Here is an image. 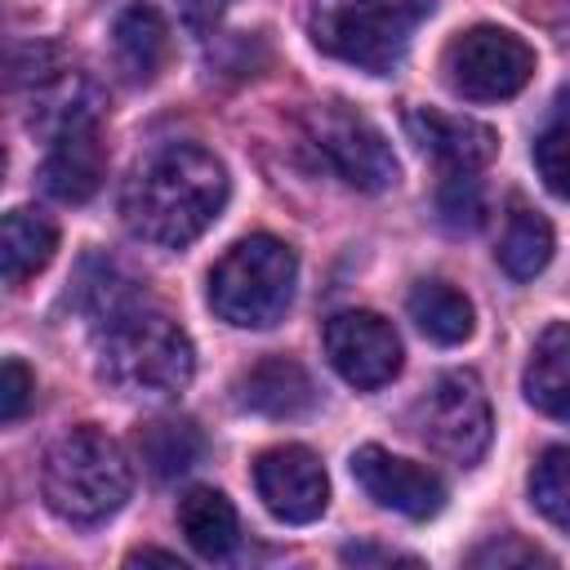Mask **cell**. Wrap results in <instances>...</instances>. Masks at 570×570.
Returning a JSON list of instances; mask_svg holds the SVG:
<instances>
[{
  "mask_svg": "<svg viewBox=\"0 0 570 570\" xmlns=\"http://www.w3.org/2000/svg\"><path fill=\"white\" fill-rule=\"evenodd\" d=\"M227 205V169L196 142L151 147L125 178L120 214L125 227L160 249L191 245Z\"/></svg>",
  "mask_w": 570,
  "mask_h": 570,
  "instance_id": "6da1fadb",
  "label": "cell"
},
{
  "mask_svg": "<svg viewBox=\"0 0 570 570\" xmlns=\"http://www.w3.org/2000/svg\"><path fill=\"white\" fill-rule=\"evenodd\" d=\"M98 374L129 396H178L196 374V347L178 321L134 298L98 321Z\"/></svg>",
  "mask_w": 570,
  "mask_h": 570,
  "instance_id": "7a4b0ae2",
  "label": "cell"
},
{
  "mask_svg": "<svg viewBox=\"0 0 570 570\" xmlns=\"http://www.w3.org/2000/svg\"><path fill=\"white\" fill-rule=\"evenodd\" d=\"M40 490H45V503L62 521L98 525L125 508V499L134 490V472H129L125 450L107 432L85 423L53 441V450L45 454Z\"/></svg>",
  "mask_w": 570,
  "mask_h": 570,
  "instance_id": "3957f363",
  "label": "cell"
},
{
  "mask_svg": "<svg viewBox=\"0 0 570 570\" xmlns=\"http://www.w3.org/2000/svg\"><path fill=\"white\" fill-rule=\"evenodd\" d=\"M436 0H312V45L370 76L396 71Z\"/></svg>",
  "mask_w": 570,
  "mask_h": 570,
  "instance_id": "277c9868",
  "label": "cell"
},
{
  "mask_svg": "<svg viewBox=\"0 0 570 570\" xmlns=\"http://www.w3.org/2000/svg\"><path fill=\"white\" fill-rule=\"evenodd\" d=\"M298 285V258L285 240L258 232L236 240L209 272V307L218 321L236 330H267L276 325Z\"/></svg>",
  "mask_w": 570,
  "mask_h": 570,
  "instance_id": "5b68a950",
  "label": "cell"
},
{
  "mask_svg": "<svg viewBox=\"0 0 570 570\" xmlns=\"http://www.w3.org/2000/svg\"><path fill=\"white\" fill-rule=\"evenodd\" d=\"M445 85L468 102H503L517 98L534 76V49L508 27H472L459 31L441 53Z\"/></svg>",
  "mask_w": 570,
  "mask_h": 570,
  "instance_id": "8992f818",
  "label": "cell"
},
{
  "mask_svg": "<svg viewBox=\"0 0 570 570\" xmlns=\"http://www.w3.org/2000/svg\"><path fill=\"white\" fill-rule=\"evenodd\" d=\"M410 423L414 432L445 459L454 463H476L490 445V401H485V387L472 370H450L441 374L410 410Z\"/></svg>",
  "mask_w": 570,
  "mask_h": 570,
  "instance_id": "52a82bcc",
  "label": "cell"
},
{
  "mask_svg": "<svg viewBox=\"0 0 570 570\" xmlns=\"http://www.w3.org/2000/svg\"><path fill=\"white\" fill-rule=\"evenodd\" d=\"M316 151L330 160V169L352 183L356 191H387L396 183V156L387 138L347 102H325L307 116Z\"/></svg>",
  "mask_w": 570,
  "mask_h": 570,
  "instance_id": "ba28073f",
  "label": "cell"
},
{
  "mask_svg": "<svg viewBox=\"0 0 570 570\" xmlns=\"http://www.w3.org/2000/svg\"><path fill=\"white\" fill-rule=\"evenodd\" d=\"M325 356L343 383H352L356 392H374L396 379L401 338H396L392 321H383L379 312L347 307L325 321Z\"/></svg>",
  "mask_w": 570,
  "mask_h": 570,
  "instance_id": "9c48e42d",
  "label": "cell"
},
{
  "mask_svg": "<svg viewBox=\"0 0 570 570\" xmlns=\"http://www.w3.org/2000/svg\"><path fill=\"white\" fill-rule=\"evenodd\" d=\"M254 490L263 508L285 525H307L330 503V481L307 445H276L254 459Z\"/></svg>",
  "mask_w": 570,
  "mask_h": 570,
  "instance_id": "30bf717a",
  "label": "cell"
},
{
  "mask_svg": "<svg viewBox=\"0 0 570 570\" xmlns=\"http://www.w3.org/2000/svg\"><path fill=\"white\" fill-rule=\"evenodd\" d=\"M352 476L379 508H392L410 521H432L445 508V481L432 468L401 459L383 445H361L352 454Z\"/></svg>",
  "mask_w": 570,
  "mask_h": 570,
  "instance_id": "8fae6325",
  "label": "cell"
},
{
  "mask_svg": "<svg viewBox=\"0 0 570 570\" xmlns=\"http://www.w3.org/2000/svg\"><path fill=\"white\" fill-rule=\"evenodd\" d=\"M102 174H107V151L98 138V120L67 125L49 138V151L40 165L49 196H58L62 205H85L102 187Z\"/></svg>",
  "mask_w": 570,
  "mask_h": 570,
  "instance_id": "7c38bea8",
  "label": "cell"
},
{
  "mask_svg": "<svg viewBox=\"0 0 570 570\" xmlns=\"http://www.w3.org/2000/svg\"><path fill=\"white\" fill-rule=\"evenodd\" d=\"M405 129L410 138L436 156L450 174H476L481 165L494 160L499 151V138L490 125L481 120H468V116H450V111H432V107H414L405 111Z\"/></svg>",
  "mask_w": 570,
  "mask_h": 570,
  "instance_id": "4fadbf2b",
  "label": "cell"
},
{
  "mask_svg": "<svg viewBox=\"0 0 570 570\" xmlns=\"http://www.w3.org/2000/svg\"><path fill=\"white\" fill-rule=\"evenodd\" d=\"M236 405L263 419H294L303 410H312L316 387L307 379V370L289 356H263L254 361L240 379H236Z\"/></svg>",
  "mask_w": 570,
  "mask_h": 570,
  "instance_id": "5bb4252c",
  "label": "cell"
},
{
  "mask_svg": "<svg viewBox=\"0 0 570 570\" xmlns=\"http://www.w3.org/2000/svg\"><path fill=\"white\" fill-rule=\"evenodd\" d=\"M111 58L129 85H151L169 58V27L151 4H129L111 27Z\"/></svg>",
  "mask_w": 570,
  "mask_h": 570,
  "instance_id": "9a60e30c",
  "label": "cell"
},
{
  "mask_svg": "<svg viewBox=\"0 0 570 570\" xmlns=\"http://www.w3.org/2000/svg\"><path fill=\"white\" fill-rule=\"evenodd\" d=\"M525 401L552 419H570V325L552 321L530 347L525 361Z\"/></svg>",
  "mask_w": 570,
  "mask_h": 570,
  "instance_id": "2e32d148",
  "label": "cell"
},
{
  "mask_svg": "<svg viewBox=\"0 0 570 570\" xmlns=\"http://www.w3.org/2000/svg\"><path fill=\"white\" fill-rule=\"evenodd\" d=\"M178 530L183 539L205 557V561H223L236 552L240 543V521H236V508L223 490L214 485H196L178 499Z\"/></svg>",
  "mask_w": 570,
  "mask_h": 570,
  "instance_id": "e0dca14e",
  "label": "cell"
},
{
  "mask_svg": "<svg viewBox=\"0 0 570 570\" xmlns=\"http://www.w3.org/2000/svg\"><path fill=\"white\" fill-rule=\"evenodd\" d=\"M53 249H58V227L40 209H9L4 214V223H0V272H4L9 289L31 281L36 272H45Z\"/></svg>",
  "mask_w": 570,
  "mask_h": 570,
  "instance_id": "ac0fdd59",
  "label": "cell"
},
{
  "mask_svg": "<svg viewBox=\"0 0 570 570\" xmlns=\"http://www.w3.org/2000/svg\"><path fill=\"white\" fill-rule=\"evenodd\" d=\"M138 454L156 481H174L191 472L205 454V432L183 414H160L138 428Z\"/></svg>",
  "mask_w": 570,
  "mask_h": 570,
  "instance_id": "d6986e66",
  "label": "cell"
},
{
  "mask_svg": "<svg viewBox=\"0 0 570 570\" xmlns=\"http://www.w3.org/2000/svg\"><path fill=\"white\" fill-rule=\"evenodd\" d=\"M405 307H410V321H414L432 343L454 347V343H463V338L472 334V303H468L454 285H445V281H419V285L410 289Z\"/></svg>",
  "mask_w": 570,
  "mask_h": 570,
  "instance_id": "ffe728a7",
  "label": "cell"
},
{
  "mask_svg": "<svg viewBox=\"0 0 570 570\" xmlns=\"http://www.w3.org/2000/svg\"><path fill=\"white\" fill-rule=\"evenodd\" d=\"M548 258H552V227H548V218L525 209V205H517L508 214V223H503V236H499L503 272L512 281H530V276H539L548 267Z\"/></svg>",
  "mask_w": 570,
  "mask_h": 570,
  "instance_id": "44dd1931",
  "label": "cell"
},
{
  "mask_svg": "<svg viewBox=\"0 0 570 570\" xmlns=\"http://www.w3.org/2000/svg\"><path fill=\"white\" fill-rule=\"evenodd\" d=\"M530 499L552 525L570 530V445H552L539 454L530 472Z\"/></svg>",
  "mask_w": 570,
  "mask_h": 570,
  "instance_id": "7402d4cb",
  "label": "cell"
},
{
  "mask_svg": "<svg viewBox=\"0 0 570 570\" xmlns=\"http://www.w3.org/2000/svg\"><path fill=\"white\" fill-rule=\"evenodd\" d=\"M534 169L552 196L570 200V125H557L534 138Z\"/></svg>",
  "mask_w": 570,
  "mask_h": 570,
  "instance_id": "603a6c76",
  "label": "cell"
},
{
  "mask_svg": "<svg viewBox=\"0 0 570 570\" xmlns=\"http://www.w3.org/2000/svg\"><path fill=\"white\" fill-rule=\"evenodd\" d=\"M436 209H441V223L463 232V227H476L481 223V187L472 174H450L441 183V196H436Z\"/></svg>",
  "mask_w": 570,
  "mask_h": 570,
  "instance_id": "cb8c5ba5",
  "label": "cell"
},
{
  "mask_svg": "<svg viewBox=\"0 0 570 570\" xmlns=\"http://www.w3.org/2000/svg\"><path fill=\"white\" fill-rule=\"evenodd\" d=\"M31 392H36L31 370H27L18 356H9L4 370H0V419H4V423H18L22 410L31 405Z\"/></svg>",
  "mask_w": 570,
  "mask_h": 570,
  "instance_id": "d4e9b609",
  "label": "cell"
},
{
  "mask_svg": "<svg viewBox=\"0 0 570 570\" xmlns=\"http://www.w3.org/2000/svg\"><path fill=\"white\" fill-rule=\"evenodd\" d=\"M468 561L472 566H534V561H552V557L539 552L534 543H521V539L503 534V539H490L485 548H476Z\"/></svg>",
  "mask_w": 570,
  "mask_h": 570,
  "instance_id": "484cf974",
  "label": "cell"
},
{
  "mask_svg": "<svg viewBox=\"0 0 570 570\" xmlns=\"http://www.w3.org/2000/svg\"><path fill=\"white\" fill-rule=\"evenodd\" d=\"M178 4H183V13H187L191 27H209L227 9V0H178Z\"/></svg>",
  "mask_w": 570,
  "mask_h": 570,
  "instance_id": "4316f807",
  "label": "cell"
},
{
  "mask_svg": "<svg viewBox=\"0 0 570 570\" xmlns=\"http://www.w3.org/2000/svg\"><path fill=\"white\" fill-rule=\"evenodd\" d=\"M343 561H410V566H414V557L383 552V548H343Z\"/></svg>",
  "mask_w": 570,
  "mask_h": 570,
  "instance_id": "83f0119b",
  "label": "cell"
},
{
  "mask_svg": "<svg viewBox=\"0 0 570 570\" xmlns=\"http://www.w3.org/2000/svg\"><path fill=\"white\" fill-rule=\"evenodd\" d=\"M142 561H160V566H183L174 552H160V548H138L129 552V566H142Z\"/></svg>",
  "mask_w": 570,
  "mask_h": 570,
  "instance_id": "f1b7e54d",
  "label": "cell"
}]
</instances>
